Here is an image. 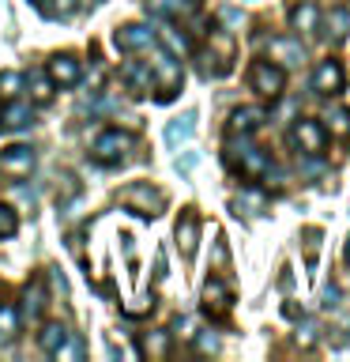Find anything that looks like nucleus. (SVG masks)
<instances>
[{
  "label": "nucleus",
  "mask_w": 350,
  "mask_h": 362,
  "mask_svg": "<svg viewBox=\"0 0 350 362\" xmlns=\"http://www.w3.org/2000/svg\"><path fill=\"white\" fill-rule=\"evenodd\" d=\"M226 158H230V166H237L245 177H264L267 170H271L267 151H260V147H256V144H248L245 136L226 147Z\"/></svg>",
  "instance_id": "nucleus-1"
},
{
  "label": "nucleus",
  "mask_w": 350,
  "mask_h": 362,
  "mask_svg": "<svg viewBox=\"0 0 350 362\" xmlns=\"http://www.w3.org/2000/svg\"><path fill=\"white\" fill-rule=\"evenodd\" d=\"M248 87L260 98H279L286 90V72L275 61H253V68H248Z\"/></svg>",
  "instance_id": "nucleus-2"
},
{
  "label": "nucleus",
  "mask_w": 350,
  "mask_h": 362,
  "mask_svg": "<svg viewBox=\"0 0 350 362\" xmlns=\"http://www.w3.org/2000/svg\"><path fill=\"white\" fill-rule=\"evenodd\" d=\"M147 68L155 72V83H162V98L174 95V87L181 83V64L174 61V53L169 49H155V45H147Z\"/></svg>",
  "instance_id": "nucleus-3"
},
{
  "label": "nucleus",
  "mask_w": 350,
  "mask_h": 362,
  "mask_svg": "<svg viewBox=\"0 0 350 362\" xmlns=\"http://www.w3.org/2000/svg\"><path fill=\"white\" fill-rule=\"evenodd\" d=\"M132 151V136L128 132H121V129H106L95 140V147H90V155L98 158V163H106V166H113V163H121L124 155Z\"/></svg>",
  "instance_id": "nucleus-4"
},
{
  "label": "nucleus",
  "mask_w": 350,
  "mask_h": 362,
  "mask_svg": "<svg viewBox=\"0 0 350 362\" xmlns=\"http://www.w3.org/2000/svg\"><path fill=\"white\" fill-rule=\"evenodd\" d=\"M121 200L128 204L135 215H143V219H155V215L162 211V204H166V197H162L158 189H151V185H132V189H124Z\"/></svg>",
  "instance_id": "nucleus-5"
},
{
  "label": "nucleus",
  "mask_w": 350,
  "mask_h": 362,
  "mask_svg": "<svg viewBox=\"0 0 350 362\" xmlns=\"http://www.w3.org/2000/svg\"><path fill=\"white\" fill-rule=\"evenodd\" d=\"M34 163H38V155H34V147H27V144H16V147H4V151H0V174L4 177H30Z\"/></svg>",
  "instance_id": "nucleus-6"
},
{
  "label": "nucleus",
  "mask_w": 350,
  "mask_h": 362,
  "mask_svg": "<svg viewBox=\"0 0 350 362\" xmlns=\"http://www.w3.org/2000/svg\"><path fill=\"white\" fill-rule=\"evenodd\" d=\"M294 144H298L305 155L320 158V155H324V147H327L324 124H320V121H313V117H301L298 124H294Z\"/></svg>",
  "instance_id": "nucleus-7"
},
{
  "label": "nucleus",
  "mask_w": 350,
  "mask_h": 362,
  "mask_svg": "<svg viewBox=\"0 0 350 362\" xmlns=\"http://www.w3.org/2000/svg\"><path fill=\"white\" fill-rule=\"evenodd\" d=\"M113 45H117L121 53H140L147 45H155V30L147 27V23H128V27H121L113 34Z\"/></svg>",
  "instance_id": "nucleus-8"
},
{
  "label": "nucleus",
  "mask_w": 350,
  "mask_h": 362,
  "mask_svg": "<svg viewBox=\"0 0 350 362\" xmlns=\"http://www.w3.org/2000/svg\"><path fill=\"white\" fill-rule=\"evenodd\" d=\"M346 87V72L339 61H320L313 72V90L316 95H339V90Z\"/></svg>",
  "instance_id": "nucleus-9"
},
{
  "label": "nucleus",
  "mask_w": 350,
  "mask_h": 362,
  "mask_svg": "<svg viewBox=\"0 0 350 362\" xmlns=\"http://www.w3.org/2000/svg\"><path fill=\"white\" fill-rule=\"evenodd\" d=\"M267 57L275 61L279 68H298L305 61V45L298 38H286V34H279V38L267 42Z\"/></svg>",
  "instance_id": "nucleus-10"
},
{
  "label": "nucleus",
  "mask_w": 350,
  "mask_h": 362,
  "mask_svg": "<svg viewBox=\"0 0 350 362\" xmlns=\"http://www.w3.org/2000/svg\"><path fill=\"white\" fill-rule=\"evenodd\" d=\"M45 76L53 79V87H76L83 79V68H79V61L72 53H56L49 61V68H45Z\"/></svg>",
  "instance_id": "nucleus-11"
},
{
  "label": "nucleus",
  "mask_w": 350,
  "mask_h": 362,
  "mask_svg": "<svg viewBox=\"0 0 350 362\" xmlns=\"http://www.w3.org/2000/svg\"><path fill=\"white\" fill-rule=\"evenodd\" d=\"M34 124V113L27 102H19V98H8L4 106H0V132H23V129H30Z\"/></svg>",
  "instance_id": "nucleus-12"
},
{
  "label": "nucleus",
  "mask_w": 350,
  "mask_h": 362,
  "mask_svg": "<svg viewBox=\"0 0 350 362\" xmlns=\"http://www.w3.org/2000/svg\"><path fill=\"white\" fill-rule=\"evenodd\" d=\"M121 79H124V87L132 90V95H151L155 90V72L147 68V61H124L121 64Z\"/></svg>",
  "instance_id": "nucleus-13"
},
{
  "label": "nucleus",
  "mask_w": 350,
  "mask_h": 362,
  "mask_svg": "<svg viewBox=\"0 0 350 362\" xmlns=\"http://www.w3.org/2000/svg\"><path fill=\"white\" fill-rule=\"evenodd\" d=\"M196 242H200L196 208H185V211H181V219H177V245H181V253L192 257V253H196Z\"/></svg>",
  "instance_id": "nucleus-14"
},
{
  "label": "nucleus",
  "mask_w": 350,
  "mask_h": 362,
  "mask_svg": "<svg viewBox=\"0 0 350 362\" xmlns=\"http://www.w3.org/2000/svg\"><path fill=\"white\" fill-rule=\"evenodd\" d=\"M192 132H196V110H185L181 117H174V121L166 124L162 136H166L169 147H181L185 140H192Z\"/></svg>",
  "instance_id": "nucleus-15"
},
{
  "label": "nucleus",
  "mask_w": 350,
  "mask_h": 362,
  "mask_svg": "<svg viewBox=\"0 0 350 362\" xmlns=\"http://www.w3.org/2000/svg\"><path fill=\"white\" fill-rule=\"evenodd\" d=\"M203 305H207V313L215 310V313H226L234 305V294H230V287H226L222 279H207L203 283Z\"/></svg>",
  "instance_id": "nucleus-16"
},
{
  "label": "nucleus",
  "mask_w": 350,
  "mask_h": 362,
  "mask_svg": "<svg viewBox=\"0 0 350 362\" xmlns=\"http://www.w3.org/2000/svg\"><path fill=\"white\" fill-rule=\"evenodd\" d=\"M264 117H267L264 110L241 106V110H234V113H230V132H234V136H248V132H256L260 124H264Z\"/></svg>",
  "instance_id": "nucleus-17"
},
{
  "label": "nucleus",
  "mask_w": 350,
  "mask_h": 362,
  "mask_svg": "<svg viewBox=\"0 0 350 362\" xmlns=\"http://www.w3.org/2000/svg\"><path fill=\"white\" fill-rule=\"evenodd\" d=\"M290 23H294V30H301V34H320V8H316L313 0H301V4L290 11Z\"/></svg>",
  "instance_id": "nucleus-18"
},
{
  "label": "nucleus",
  "mask_w": 350,
  "mask_h": 362,
  "mask_svg": "<svg viewBox=\"0 0 350 362\" xmlns=\"http://www.w3.org/2000/svg\"><path fill=\"white\" fill-rule=\"evenodd\" d=\"M192 11V0H147V16L158 19H181Z\"/></svg>",
  "instance_id": "nucleus-19"
},
{
  "label": "nucleus",
  "mask_w": 350,
  "mask_h": 362,
  "mask_svg": "<svg viewBox=\"0 0 350 362\" xmlns=\"http://www.w3.org/2000/svg\"><path fill=\"white\" fill-rule=\"evenodd\" d=\"M140 355H147V358H166V355H169V332H166V328L143 332V339H140Z\"/></svg>",
  "instance_id": "nucleus-20"
},
{
  "label": "nucleus",
  "mask_w": 350,
  "mask_h": 362,
  "mask_svg": "<svg viewBox=\"0 0 350 362\" xmlns=\"http://www.w3.org/2000/svg\"><path fill=\"white\" fill-rule=\"evenodd\" d=\"M68 336H72V332H68V328H64L61 321H49V325H45L42 332H38V347H42V351H49V355H53V351L61 347Z\"/></svg>",
  "instance_id": "nucleus-21"
},
{
  "label": "nucleus",
  "mask_w": 350,
  "mask_h": 362,
  "mask_svg": "<svg viewBox=\"0 0 350 362\" xmlns=\"http://www.w3.org/2000/svg\"><path fill=\"white\" fill-rule=\"evenodd\" d=\"M158 38H162V45L174 57H188L192 53V42H188V34H181V30H174V27H166L162 34H158Z\"/></svg>",
  "instance_id": "nucleus-22"
},
{
  "label": "nucleus",
  "mask_w": 350,
  "mask_h": 362,
  "mask_svg": "<svg viewBox=\"0 0 350 362\" xmlns=\"http://www.w3.org/2000/svg\"><path fill=\"white\" fill-rule=\"evenodd\" d=\"M327 30H332L335 42H343L350 34V8H332L327 11Z\"/></svg>",
  "instance_id": "nucleus-23"
},
{
  "label": "nucleus",
  "mask_w": 350,
  "mask_h": 362,
  "mask_svg": "<svg viewBox=\"0 0 350 362\" xmlns=\"http://www.w3.org/2000/svg\"><path fill=\"white\" fill-rule=\"evenodd\" d=\"M19 336V310H16V305H0V339H4V344H8V339H16Z\"/></svg>",
  "instance_id": "nucleus-24"
},
{
  "label": "nucleus",
  "mask_w": 350,
  "mask_h": 362,
  "mask_svg": "<svg viewBox=\"0 0 350 362\" xmlns=\"http://www.w3.org/2000/svg\"><path fill=\"white\" fill-rule=\"evenodd\" d=\"M42 11L49 19H72L79 11V0H42Z\"/></svg>",
  "instance_id": "nucleus-25"
},
{
  "label": "nucleus",
  "mask_w": 350,
  "mask_h": 362,
  "mask_svg": "<svg viewBox=\"0 0 350 362\" xmlns=\"http://www.w3.org/2000/svg\"><path fill=\"white\" fill-rule=\"evenodd\" d=\"M23 83H27L23 72H0V98H19Z\"/></svg>",
  "instance_id": "nucleus-26"
},
{
  "label": "nucleus",
  "mask_w": 350,
  "mask_h": 362,
  "mask_svg": "<svg viewBox=\"0 0 350 362\" xmlns=\"http://www.w3.org/2000/svg\"><path fill=\"white\" fill-rule=\"evenodd\" d=\"M45 310V291H42V283H30L27 287V317L30 321H38Z\"/></svg>",
  "instance_id": "nucleus-27"
},
{
  "label": "nucleus",
  "mask_w": 350,
  "mask_h": 362,
  "mask_svg": "<svg viewBox=\"0 0 350 362\" xmlns=\"http://www.w3.org/2000/svg\"><path fill=\"white\" fill-rule=\"evenodd\" d=\"M30 95L38 106H45V102H53V79L49 76H30Z\"/></svg>",
  "instance_id": "nucleus-28"
},
{
  "label": "nucleus",
  "mask_w": 350,
  "mask_h": 362,
  "mask_svg": "<svg viewBox=\"0 0 350 362\" xmlns=\"http://www.w3.org/2000/svg\"><path fill=\"white\" fill-rule=\"evenodd\" d=\"M327 121H332V132H335V136H346V132H350V110L335 106L332 113H327Z\"/></svg>",
  "instance_id": "nucleus-29"
},
{
  "label": "nucleus",
  "mask_w": 350,
  "mask_h": 362,
  "mask_svg": "<svg viewBox=\"0 0 350 362\" xmlns=\"http://www.w3.org/2000/svg\"><path fill=\"white\" fill-rule=\"evenodd\" d=\"M19 230V219H16V211L8 208V204H0V238H11Z\"/></svg>",
  "instance_id": "nucleus-30"
},
{
  "label": "nucleus",
  "mask_w": 350,
  "mask_h": 362,
  "mask_svg": "<svg viewBox=\"0 0 350 362\" xmlns=\"http://www.w3.org/2000/svg\"><path fill=\"white\" fill-rule=\"evenodd\" d=\"M53 358H83V344H79V339H72V336H68L64 344H61V347L53 351Z\"/></svg>",
  "instance_id": "nucleus-31"
},
{
  "label": "nucleus",
  "mask_w": 350,
  "mask_h": 362,
  "mask_svg": "<svg viewBox=\"0 0 350 362\" xmlns=\"http://www.w3.org/2000/svg\"><path fill=\"white\" fill-rule=\"evenodd\" d=\"M200 163V151H185V155H177V163H174V170L177 174H192V166Z\"/></svg>",
  "instance_id": "nucleus-32"
},
{
  "label": "nucleus",
  "mask_w": 350,
  "mask_h": 362,
  "mask_svg": "<svg viewBox=\"0 0 350 362\" xmlns=\"http://www.w3.org/2000/svg\"><path fill=\"white\" fill-rule=\"evenodd\" d=\"M196 347H200V351H219V336H215V332H203V336L196 339Z\"/></svg>",
  "instance_id": "nucleus-33"
},
{
  "label": "nucleus",
  "mask_w": 350,
  "mask_h": 362,
  "mask_svg": "<svg viewBox=\"0 0 350 362\" xmlns=\"http://www.w3.org/2000/svg\"><path fill=\"white\" fill-rule=\"evenodd\" d=\"M313 339H316V325H301V328H298V344H305V347H309Z\"/></svg>",
  "instance_id": "nucleus-34"
},
{
  "label": "nucleus",
  "mask_w": 350,
  "mask_h": 362,
  "mask_svg": "<svg viewBox=\"0 0 350 362\" xmlns=\"http://www.w3.org/2000/svg\"><path fill=\"white\" fill-rule=\"evenodd\" d=\"M49 279H53V291L68 294V283H64V276H61V268H49Z\"/></svg>",
  "instance_id": "nucleus-35"
},
{
  "label": "nucleus",
  "mask_w": 350,
  "mask_h": 362,
  "mask_svg": "<svg viewBox=\"0 0 350 362\" xmlns=\"http://www.w3.org/2000/svg\"><path fill=\"white\" fill-rule=\"evenodd\" d=\"M222 19H226V23H234V27H241V23H245V16H241L237 8H222Z\"/></svg>",
  "instance_id": "nucleus-36"
},
{
  "label": "nucleus",
  "mask_w": 350,
  "mask_h": 362,
  "mask_svg": "<svg viewBox=\"0 0 350 362\" xmlns=\"http://www.w3.org/2000/svg\"><path fill=\"white\" fill-rule=\"evenodd\" d=\"M324 305H327V310H332V305H339V287H332V283L324 287Z\"/></svg>",
  "instance_id": "nucleus-37"
},
{
  "label": "nucleus",
  "mask_w": 350,
  "mask_h": 362,
  "mask_svg": "<svg viewBox=\"0 0 350 362\" xmlns=\"http://www.w3.org/2000/svg\"><path fill=\"white\" fill-rule=\"evenodd\" d=\"M174 328H177L181 336H192V317H177V321H174Z\"/></svg>",
  "instance_id": "nucleus-38"
},
{
  "label": "nucleus",
  "mask_w": 350,
  "mask_h": 362,
  "mask_svg": "<svg viewBox=\"0 0 350 362\" xmlns=\"http://www.w3.org/2000/svg\"><path fill=\"white\" fill-rule=\"evenodd\" d=\"M226 257H230V253H226V242H222V234H219V245H215V260H219V264H226Z\"/></svg>",
  "instance_id": "nucleus-39"
},
{
  "label": "nucleus",
  "mask_w": 350,
  "mask_h": 362,
  "mask_svg": "<svg viewBox=\"0 0 350 362\" xmlns=\"http://www.w3.org/2000/svg\"><path fill=\"white\" fill-rule=\"evenodd\" d=\"M34 4H42V0H34Z\"/></svg>",
  "instance_id": "nucleus-40"
}]
</instances>
